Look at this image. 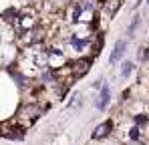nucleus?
I'll return each mask as SVG.
<instances>
[{
  "label": "nucleus",
  "mask_w": 149,
  "mask_h": 145,
  "mask_svg": "<svg viewBox=\"0 0 149 145\" xmlns=\"http://www.w3.org/2000/svg\"><path fill=\"white\" fill-rule=\"evenodd\" d=\"M93 61H95V56H79L77 61H73V63L69 65V72H71V79H73V81H77V79L85 77V75L89 72V69H91Z\"/></svg>",
  "instance_id": "obj_1"
},
{
  "label": "nucleus",
  "mask_w": 149,
  "mask_h": 145,
  "mask_svg": "<svg viewBox=\"0 0 149 145\" xmlns=\"http://www.w3.org/2000/svg\"><path fill=\"white\" fill-rule=\"evenodd\" d=\"M67 45L73 48L74 52L83 54L87 48L93 47V36H79V34H69V36H67Z\"/></svg>",
  "instance_id": "obj_2"
},
{
  "label": "nucleus",
  "mask_w": 149,
  "mask_h": 145,
  "mask_svg": "<svg viewBox=\"0 0 149 145\" xmlns=\"http://www.w3.org/2000/svg\"><path fill=\"white\" fill-rule=\"evenodd\" d=\"M24 133H26V127L20 125L18 121L6 125V127L2 129V137H6V139H10V141H22V139H24Z\"/></svg>",
  "instance_id": "obj_3"
},
{
  "label": "nucleus",
  "mask_w": 149,
  "mask_h": 145,
  "mask_svg": "<svg viewBox=\"0 0 149 145\" xmlns=\"http://www.w3.org/2000/svg\"><path fill=\"white\" fill-rule=\"evenodd\" d=\"M113 121L109 119V121H103L101 125H97L95 129H93V139L95 141H101V139H105V137H109L111 133H113Z\"/></svg>",
  "instance_id": "obj_4"
},
{
  "label": "nucleus",
  "mask_w": 149,
  "mask_h": 145,
  "mask_svg": "<svg viewBox=\"0 0 149 145\" xmlns=\"http://www.w3.org/2000/svg\"><path fill=\"white\" fill-rule=\"evenodd\" d=\"M18 16H20V8L10 6V8H6V10L0 14V20H2L4 24H8V26L14 28V24H16V20H18Z\"/></svg>",
  "instance_id": "obj_5"
},
{
  "label": "nucleus",
  "mask_w": 149,
  "mask_h": 145,
  "mask_svg": "<svg viewBox=\"0 0 149 145\" xmlns=\"http://www.w3.org/2000/svg\"><path fill=\"white\" fill-rule=\"evenodd\" d=\"M125 50H127V40H119L115 48H113V52H111V56H109V63L111 65H115V63H119L121 59H123Z\"/></svg>",
  "instance_id": "obj_6"
},
{
  "label": "nucleus",
  "mask_w": 149,
  "mask_h": 145,
  "mask_svg": "<svg viewBox=\"0 0 149 145\" xmlns=\"http://www.w3.org/2000/svg\"><path fill=\"white\" fill-rule=\"evenodd\" d=\"M109 101H111V87H109V85H103V87H101V97H99V101H97V109H99V111L107 109Z\"/></svg>",
  "instance_id": "obj_7"
},
{
  "label": "nucleus",
  "mask_w": 149,
  "mask_h": 145,
  "mask_svg": "<svg viewBox=\"0 0 149 145\" xmlns=\"http://www.w3.org/2000/svg\"><path fill=\"white\" fill-rule=\"evenodd\" d=\"M133 121H135V125H139V127L143 125L145 127V125H149V113H137L133 117Z\"/></svg>",
  "instance_id": "obj_8"
},
{
  "label": "nucleus",
  "mask_w": 149,
  "mask_h": 145,
  "mask_svg": "<svg viewBox=\"0 0 149 145\" xmlns=\"http://www.w3.org/2000/svg\"><path fill=\"white\" fill-rule=\"evenodd\" d=\"M129 139L131 141H139L141 139V131H139V125H135L131 131H129Z\"/></svg>",
  "instance_id": "obj_9"
},
{
  "label": "nucleus",
  "mask_w": 149,
  "mask_h": 145,
  "mask_svg": "<svg viewBox=\"0 0 149 145\" xmlns=\"http://www.w3.org/2000/svg\"><path fill=\"white\" fill-rule=\"evenodd\" d=\"M131 71H133V63H129V61L123 63V67H121V75H123V77H129Z\"/></svg>",
  "instance_id": "obj_10"
},
{
  "label": "nucleus",
  "mask_w": 149,
  "mask_h": 145,
  "mask_svg": "<svg viewBox=\"0 0 149 145\" xmlns=\"http://www.w3.org/2000/svg\"><path fill=\"white\" fill-rule=\"evenodd\" d=\"M149 59V48H139V61H147Z\"/></svg>",
  "instance_id": "obj_11"
},
{
  "label": "nucleus",
  "mask_w": 149,
  "mask_h": 145,
  "mask_svg": "<svg viewBox=\"0 0 149 145\" xmlns=\"http://www.w3.org/2000/svg\"><path fill=\"white\" fill-rule=\"evenodd\" d=\"M137 24H139V16H135V18H133V22H131V26H129V30H127V32H129V34H133V30L137 28Z\"/></svg>",
  "instance_id": "obj_12"
},
{
  "label": "nucleus",
  "mask_w": 149,
  "mask_h": 145,
  "mask_svg": "<svg viewBox=\"0 0 149 145\" xmlns=\"http://www.w3.org/2000/svg\"><path fill=\"white\" fill-rule=\"evenodd\" d=\"M0 137H2V127H0Z\"/></svg>",
  "instance_id": "obj_13"
},
{
  "label": "nucleus",
  "mask_w": 149,
  "mask_h": 145,
  "mask_svg": "<svg viewBox=\"0 0 149 145\" xmlns=\"http://www.w3.org/2000/svg\"><path fill=\"white\" fill-rule=\"evenodd\" d=\"M147 4H149V0H147Z\"/></svg>",
  "instance_id": "obj_14"
}]
</instances>
